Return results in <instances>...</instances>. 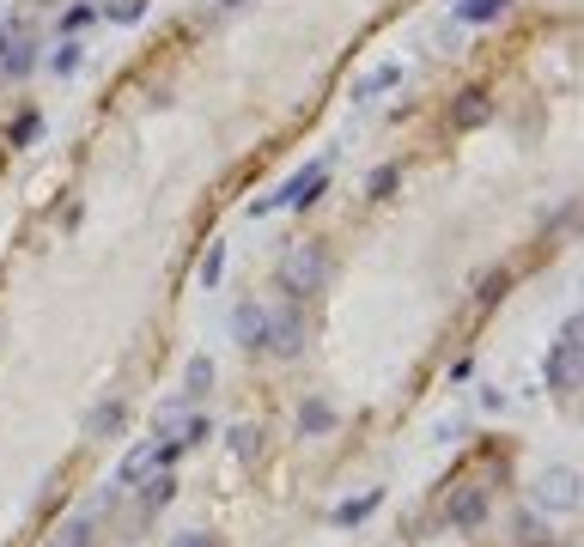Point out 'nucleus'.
Masks as SVG:
<instances>
[{
  "instance_id": "nucleus-1",
  "label": "nucleus",
  "mask_w": 584,
  "mask_h": 547,
  "mask_svg": "<svg viewBox=\"0 0 584 547\" xmlns=\"http://www.w3.org/2000/svg\"><path fill=\"white\" fill-rule=\"evenodd\" d=\"M323 280H329V256H323V244H292V250L280 256V286H286L292 298L323 292Z\"/></svg>"
},
{
  "instance_id": "nucleus-2",
  "label": "nucleus",
  "mask_w": 584,
  "mask_h": 547,
  "mask_svg": "<svg viewBox=\"0 0 584 547\" xmlns=\"http://www.w3.org/2000/svg\"><path fill=\"white\" fill-rule=\"evenodd\" d=\"M323 189H329V159H317V165H305V171H299V177H292V183H286L280 195H268V201H256L250 213H256V219H262V213H274V207H299V213H305V207H317V201H323Z\"/></svg>"
},
{
  "instance_id": "nucleus-3",
  "label": "nucleus",
  "mask_w": 584,
  "mask_h": 547,
  "mask_svg": "<svg viewBox=\"0 0 584 547\" xmlns=\"http://www.w3.org/2000/svg\"><path fill=\"white\" fill-rule=\"evenodd\" d=\"M542 377H548L554 396H572V389H578V317L560 323V341H554V353L542 359Z\"/></svg>"
},
{
  "instance_id": "nucleus-4",
  "label": "nucleus",
  "mask_w": 584,
  "mask_h": 547,
  "mask_svg": "<svg viewBox=\"0 0 584 547\" xmlns=\"http://www.w3.org/2000/svg\"><path fill=\"white\" fill-rule=\"evenodd\" d=\"M262 353H274V359H299V353H305V317H299V298L280 304V310H268V341H262Z\"/></svg>"
},
{
  "instance_id": "nucleus-5",
  "label": "nucleus",
  "mask_w": 584,
  "mask_h": 547,
  "mask_svg": "<svg viewBox=\"0 0 584 547\" xmlns=\"http://www.w3.org/2000/svg\"><path fill=\"white\" fill-rule=\"evenodd\" d=\"M530 499H536V511H578V468H542L536 475V487H530Z\"/></svg>"
},
{
  "instance_id": "nucleus-6",
  "label": "nucleus",
  "mask_w": 584,
  "mask_h": 547,
  "mask_svg": "<svg viewBox=\"0 0 584 547\" xmlns=\"http://www.w3.org/2000/svg\"><path fill=\"white\" fill-rule=\"evenodd\" d=\"M487 505H493V493H487V487H463V493L445 505V523L469 535V529H481V523H487Z\"/></svg>"
},
{
  "instance_id": "nucleus-7",
  "label": "nucleus",
  "mask_w": 584,
  "mask_h": 547,
  "mask_svg": "<svg viewBox=\"0 0 584 547\" xmlns=\"http://www.w3.org/2000/svg\"><path fill=\"white\" fill-rule=\"evenodd\" d=\"M116 493H122V487H110L104 499H92V505H86L80 517H73V523H67V529H61V535L49 541V547H92V529H98V517H104L110 505H116Z\"/></svg>"
},
{
  "instance_id": "nucleus-8",
  "label": "nucleus",
  "mask_w": 584,
  "mask_h": 547,
  "mask_svg": "<svg viewBox=\"0 0 584 547\" xmlns=\"http://www.w3.org/2000/svg\"><path fill=\"white\" fill-rule=\"evenodd\" d=\"M232 341L244 353H262V341H268V310L262 304H238L232 310Z\"/></svg>"
},
{
  "instance_id": "nucleus-9",
  "label": "nucleus",
  "mask_w": 584,
  "mask_h": 547,
  "mask_svg": "<svg viewBox=\"0 0 584 547\" xmlns=\"http://www.w3.org/2000/svg\"><path fill=\"white\" fill-rule=\"evenodd\" d=\"M31 61H37V43H31L25 31H7V37H0V80H19Z\"/></svg>"
},
{
  "instance_id": "nucleus-10",
  "label": "nucleus",
  "mask_w": 584,
  "mask_h": 547,
  "mask_svg": "<svg viewBox=\"0 0 584 547\" xmlns=\"http://www.w3.org/2000/svg\"><path fill=\"white\" fill-rule=\"evenodd\" d=\"M487 116H493V98H487L481 86L457 92V104H451V128H463V134H469V128H481Z\"/></svg>"
},
{
  "instance_id": "nucleus-11",
  "label": "nucleus",
  "mask_w": 584,
  "mask_h": 547,
  "mask_svg": "<svg viewBox=\"0 0 584 547\" xmlns=\"http://www.w3.org/2000/svg\"><path fill=\"white\" fill-rule=\"evenodd\" d=\"M122 420H128V402H122V396H110L104 408H92V420H86V438H92V444H110V438L122 432Z\"/></svg>"
},
{
  "instance_id": "nucleus-12",
  "label": "nucleus",
  "mask_w": 584,
  "mask_h": 547,
  "mask_svg": "<svg viewBox=\"0 0 584 547\" xmlns=\"http://www.w3.org/2000/svg\"><path fill=\"white\" fill-rule=\"evenodd\" d=\"M146 487H140V511L153 517V511H165L171 499H177V481H171V468H153V475H140Z\"/></svg>"
},
{
  "instance_id": "nucleus-13",
  "label": "nucleus",
  "mask_w": 584,
  "mask_h": 547,
  "mask_svg": "<svg viewBox=\"0 0 584 547\" xmlns=\"http://www.w3.org/2000/svg\"><path fill=\"white\" fill-rule=\"evenodd\" d=\"M390 86H402V61H384V67H372V73H365V80L353 86V98H359V104H372V98H384Z\"/></svg>"
},
{
  "instance_id": "nucleus-14",
  "label": "nucleus",
  "mask_w": 584,
  "mask_h": 547,
  "mask_svg": "<svg viewBox=\"0 0 584 547\" xmlns=\"http://www.w3.org/2000/svg\"><path fill=\"white\" fill-rule=\"evenodd\" d=\"M335 426V408L323 402V396H311V402H299V438H323Z\"/></svg>"
},
{
  "instance_id": "nucleus-15",
  "label": "nucleus",
  "mask_w": 584,
  "mask_h": 547,
  "mask_svg": "<svg viewBox=\"0 0 584 547\" xmlns=\"http://www.w3.org/2000/svg\"><path fill=\"white\" fill-rule=\"evenodd\" d=\"M140 475H153V438H146V444H134V450L122 456V468H116V487H134Z\"/></svg>"
},
{
  "instance_id": "nucleus-16",
  "label": "nucleus",
  "mask_w": 584,
  "mask_h": 547,
  "mask_svg": "<svg viewBox=\"0 0 584 547\" xmlns=\"http://www.w3.org/2000/svg\"><path fill=\"white\" fill-rule=\"evenodd\" d=\"M207 389H213V359H207V353H195V359L183 365V396H189V402H201Z\"/></svg>"
},
{
  "instance_id": "nucleus-17",
  "label": "nucleus",
  "mask_w": 584,
  "mask_h": 547,
  "mask_svg": "<svg viewBox=\"0 0 584 547\" xmlns=\"http://www.w3.org/2000/svg\"><path fill=\"white\" fill-rule=\"evenodd\" d=\"M378 505H384V493H378V487H372V493H359V499H341V505H335V523H341V529H353V523L372 517Z\"/></svg>"
},
{
  "instance_id": "nucleus-18",
  "label": "nucleus",
  "mask_w": 584,
  "mask_h": 547,
  "mask_svg": "<svg viewBox=\"0 0 584 547\" xmlns=\"http://www.w3.org/2000/svg\"><path fill=\"white\" fill-rule=\"evenodd\" d=\"M402 189V165H378L372 177H365V201H390Z\"/></svg>"
},
{
  "instance_id": "nucleus-19",
  "label": "nucleus",
  "mask_w": 584,
  "mask_h": 547,
  "mask_svg": "<svg viewBox=\"0 0 584 547\" xmlns=\"http://www.w3.org/2000/svg\"><path fill=\"white\" fill-rule=\"evenodd\" d=\"M505 7H511V0H457V19L463 25H493Z\"/></svg>"
},
{
  "instance_id": "nucleus-20",
  "label": "nucleus",
  "mask_w": 584,
  "mask_h": 547,
  "mask_svg": "<svg viewBox=\"0 0 584 547\" xmlns=\"http://www.w3.org/2000/svg\"><path fill=\"white\" fill-rule=\"evenodd\" d=\"M226 438H232V456H238V462H256V456H262V426L244 420V426H232Z\"/></svg>"
},
{
  "instance_id": "nucleus-21",
  "label": "nucleus",
  "mask_w": 584,
  "mask_h": 547,
  "mask_svg": "<svg viewBox=\"0 0 584 547\" xmlns=\"http://www.w3.org/2000/svg\"><path fill=\"white\" fill-rule=\"evenodd\" d=\"M37 134H43V116H37V110H19V116H13V128H7V146L19 152V146H31Z\"/></svg>"
},
{
  "instance_id": "nucleus-22",
  "label": "nucleus",
  "mask_w": 584,
  "mask_h": 547,
  "mask_svg": "<svg viewBox=\"0 0 584 547\" xmlns=\"http://www.w3.org/2000/svg\"><path fill=\"white\" fill-rule=\"evenodd\" d=\"M171 438H177V444H183V450H201V444H207V438H213V420H207V414H195V420H183V426H177V432H171Z\"/></svg>"
},
{
  "instance_id": "nucleus-23",
  "label": "nucleus",
  "mask_w": 584,
  "mask_h": 547,
  "mask_svg": "<svg viewBox=\"0 0 584 547\" xmlns=\"http://www.w3.org/2000/svg\"><path fill=\"white\" fill-rule=\"evenodd\" d=\"M505 286H511V274H505V268L481 274V286H475V304H499V298H505Z\"/></svg>"
},
{
  "instance_id": "nucleus-24",
  "label": "nucleus",
  "mask_w": 584,
  "mask_h": 547,
  "mask_svg": "<svg viewBox=\"0 0 584 547\" xmlns=\"http://www.w3.org/2000/svg\"><path fill=\"white\" fill-rule=\"evenodd\" d=\"M219 274H226V244H207V256H201V286H219Z\"/></svg>"
},
{
  "instance_id": "nucleus-25",
  "label": "nucleus",
  "mask_w": 584,
  "mask_h": 547,
  "mask_svg": "<svg viewBox=\"0 0 584 547\" xmlns=\"http://www.w3.org/2000/svg\"><path fill=\"white\" fill-rule=\"evenodd\" d=\"M49 67H55V73H73V67H80V43L67 37V43H61V49L49 55Z\"/></svg>"
},
{
  "instance_id": "nucleus-26",
  "label": "nucleus",
  "mask_w": 584,
  "mask_h": 547,
  "mask_svg": "<svg viewBox=\"0 0 584 547\" xmlns=\"http://www.w3.org/2000/svg\"><path fill=\"white\" fill-rule=\"evenodd\" d=\"M92 19H98V7H86V0H80V7L61 13V31H80V25H92Z\"/></svg>"
},
{
  "instance_id": "nucleus-27",
  "label": "nucleus",
  "mask_w": 584,
  "mask_h": 547,
  "mask_svg": "<svg viewBox=\"0 0 584 547\" xmlns=\"http://www.w3.org/2000/svg\"><path fill=\"white\" fill-rule=\"evenodd\" d=\"M140 13H146V0H116V7H110V19H116V25H134Z\"/></svg>"
},
{
  "instance_id": "nucleus-28",
  "label": "nucleus",
  "mask_w": 584,
  "mask_h": 547,
  "mask_svg": "<svg viewBox=\"0 0 584 547\" xmlns=\"http://www.w3.org/2000/svg\"><path fill=\"white\" fill-rule=\"evenodd\" d=\"M177 547H219V535H207V529H189V535H177Z\"/></svg>"
},
{
  "instance_id": "nucleus-29",
  "label": "nucleus",
  "mask_w": 584,
  "mask_h": 547,
  "mask_svg": "<svg viewBox=\"0 0 584 547\" xmlns=\"http://www.w3.org/2000/svg\"><path fill=\"white\" fill-rule=\"evenodd\" d=\"M213 7H219V13H238V7H250V0H213Z\"/></svg>"
},
{
  "instance_id": "nucleus-30",
  "label": "nucleus",
  "mask_w": 584,
  "mask_h": 547,
  "mask_svg": "<svg viewBox=\"0 0 584 547\" xmlns=\"http://www.w3.org/2000/svg\"><path fill=\"white\" fill-rule=\"evenodd\" d=\"M37 7H49V0H37Z\"/></svg>"
}]
</instances>
